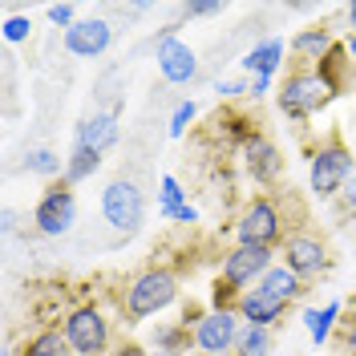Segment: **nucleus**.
<instances>
[{"label":"nucleus","instance_id":"obj_24","mask_svg":"<svg viewBox=\"0 0 356 356\" xmlns=\"http://www.w3.org/2000/svg\"><path fill=\"white\" fill-rule=\"evenodd\" d=\"M186 202H191V199H186V191H182V182H178L175 175L158 178V215H162V219L175 222V215L186 207Z\"/></svg>","mask_w":356,"mask_h":356},{"label":"nucleus","instance_id":"obj_29","mask_svg":"<svg viewBox=\"0 0 356 356\" xmlns=\"http://www.w3.org/2000/svg\"><path fill=\"white\" fill-rule=\"evenodd\" d=\"M239 296H243V291L231 288V284H222L219 275H215V284H211V308H219V312H235V308H239Z\"/></svg>","mask_w":356,"mask_h":356},{"label":"nucleus","instance_id":"obj_38","mask_svg":"<svg viewBox=\"0 0 356 356\" xmlns=\"http://www.w3.org/2000/svg\"><path fill=\"white\" fill-rule=\"evenodd\" d=\"M271 89V77H251V97H264Z\"/></svg>","mask_w":356,"mask_h":356},{"label":"nucleus","instance_id":"obj_32","mask_svg":"<svg viewBox=\"0 0 356 356\" xmlns=\"http://www.w3.org/2000/svg\"><path fill=\"white\" fill-rule=\"evenodd\" d=\"M195 113H199V106H195V102H178L175 113H170V138H182V134L191 130Z\"/></svg>","mask_w":356,"mask_h":356},{"label":"nucleus","instance_id":"obj_20","mask_svg":"<svg viewBox=\"0 0 356 356\" xmlns=\"http://www.w3.org/2000/svg\"><path fill=\"white\" fill-rule=\"evenodd\" d=\"M17 356H73V348H69L61 324H44L17 348Z\"/></svg>","mask_w":356,"mask_h":356},{"label":"nucleus","instance_id":"obj_41","mask_svg":"<svg viewBox=\"0 0 356 356\" xmlns=\"http://www.w3.org/2000/svg\"><path fill=\"white\" fill-rule=\"evenodd\" d=\"M344 21H348V33H356V0L344 8Z\"/></svg>","mask_w":356,"mask_h":356},{"label":"nucleus","instance_id":"obj_34","mask_svg":"<svg viewBox=\"0 0 356 356\" xmlns=\"http://www.w3.org/2000/svg\"><path fill=\"white\" fill-rule=\"evenodd\" d=\"M182 13H186V17H215V13H222V4L219 0H195V4H186Z\"/></svg>","mask_w":356,"mask_h":356},{"label":"nucleus","instance_id":"obj_19","mask_svg":"<svg viewBox=\"0 0 356 356\" xmlns=\"http://www.w3.org/2000/svg\"><path fill=\"white\" fill-rule=\"evenodd\" d=\"M340 320H344V304H340V300H328L324 308H308V312H304V328H308L312 344H316V348H324V344L336 336Z\"/></svg>","mask_w":356,"mask_h":356},{"label":"nucleus","instance_id":"obj_40","mask_svg":"<svg viewBox=\"0 0 356 356\" xmlns=\"http://www.w3.org/2000/svg\"><path fill=\"white\" fill-rule=\"evenodd\" d=\"M17 231V211H4V235H13Z\"/></svg>","mask_w":356,"mask_h":356},{"label":"nucleus","instance_id":"obj_4","mask_svg":"<svg viewBox=\"0 0 356 356\" xmlns=\"http://www.w3.org/2000/svg\"><path fill=\"white\" fill-rule=\"evenodd\" d=\"M61 332H65L73 356H110L113 353V320L110 312L93 300H81L61 316Z\"/></svg>","mask_w":356,"mask_h":356},{"label":"nucleus","instance_id":"obj_36","mask_svg":"<svg viewBox=\"0 0 356 356\" xmlns=\"http://www.w3.org/2000/svg\"><path fill=\"white\" fill-rule=\"evenodd\" d=\"M340 207H344L348 215H356V175H353V182H348V186L340 191Z\"/></svg>","mask_w":356,"mask_h":356},{"label":"nucleus","instance_id":"obj_30","mask_svg":"<svg viewBox=\"0 0 356 356\" xmlns=\"http://www.w3.org/2000/svg\"><path fill=\"white\" fill-rule=\"evenodd\" d=\"M215 93H219V102L251 97V77H219V81H215Z\"/></svg>","mask_w":356,"mask_h":356},{"label":"nucleus","instance_id":"obj_25","mask_svg":"<svg viewBox=\"0 0 356 356\" xmlns=\"http://www.w3.org/2000/svg\"><path fill=\"white\" fill-rule=\"evenodd\" d=\"M21 170L41 175V178H57V175H65V158L57 154V150H49V146H37V150H29V154H24Z\"/></svg>","mask_w":356,"mask_h":356},{"label":"nucleus","instance_id":"obj_31","mask_svg":"<svg viewBox=\"0 0 356 356\" xmlns=\"http://www.w3.org/2000/svg\"><path fill=\"white\" fill-rule=\"evenodd\" d=\"M336 348H340V356H356V308L344 312V320L336 328Z\"/></svg>","mask_w":356,"mask_h":356},{"label":"nucleus","instance_id":"obj_12","mask_svg":"<svg viewBox=\"0 0 356 356\" xmlns=\"http://www.w3.org/2000/svg\"><path fill=\"white\" fill-rule=\"evenodd\" d=\"M239 162H243L247 178H251L255 186H275V182L284 178V150H280L264 130L251 134L243 146H239Z\"/></svg>","mask_w":356,"mask_h":356},{"label":"nucleus","instance_id":"obj_14","mask_svg":"<svg viewBox=\"0 0 356 356\" xmlns=\"http://www.w3.org/2000/svg\"><path fill=\"white\" fill-rule=\"evenodd\" d=\"M336 37L328 24H308V29H300L296 37L288 41V53H291V69H316L328 53L336 49Z\"/></svg>","mask_w":356,"mask_h":356},{"label":"nucleus","instance_id":"obj_43","mask_svg":"<svg viewBox=\"0 0 356 356\" xmlns=\"http://www.w3.org/2000/svg\"><path fill=\"white\" fill-rule=\"evenodd\" d=\"M219 356H235V353H219Z\"/></svg>","mask_w":356,"mask_h":356},{"label":"nucleus","instance_id":"obj_9","mask_svg":"<svg viewBox=\"0 0 356 356\" xmlns=\"http://www.w3.org/2000/svg\"><path fill=\"white\" fill-rule=\"evenodd\" d=\"M73 222H77V195H73V186H69V182H53L49 191H41V199L33 207V227H37V235L61 239V235L73 231Z\"/></svg>","mask_w":356,"mask_h":356},{"label":"nucleus","instance_id":"obj_26","mask_svg":"<svg viewBox=\"0 0 356 356\" xmlns=\"http://www.w3.org/2000/svg\"><path fill=\"white\" fill-rule=\"evenodd\" d=\"M215 134H219V138H227V142H231V146L239 150L247 138H251V134H259V130H255V122H251V118H243V113H227V110H222L219 118H215Z\"/></svg>","mask_w":356,"mask_h":356},{"label":"nucleus","instance_id":"obj_17","mask_svg":"<svg viewBox=\"0 0 356 356\" xmlns=\"http://www.w3.org/2000/svg\"><path fill=\"white\" fill-rule=\"evenodd\" d=\"M284 53H288V44L280 41V37H264L259 44H251L239 57V69H243L247 77H275L280 65H284Z\"/></svg>","mask_w":356,"mask_h":356},{"label":"nucleus","instance_id":"obj_7","mask_svg":"<svg viewBox=\"0 0 356 356\" xmlns=\"http://www.w3.org/2000/svg\"><path fill=\"white\" fill-rule=\"evenodd\" d=\"M280 264V251L275 247H247V243H231L219 255V280L231 288L247 291L251 284H259L271 267Z\"/></svg>","mask_w":356,"mask_h":356},{"label":"nucleus","instance_id":"obj_11","mask_svg":"<svg viewBox=\"0 0 356 356\" xmlns=\"http://www.w3.org/2000/svg\"><path fill=\"white\" fill-rule=\"evenodd\" d=\"M239 332H243V320H239V312L207 308V312H202V320L195 324V353H199V356L235 353Z\"/></svg>","mask_w":356,"mask_h":356},{"label":"nucleus","instance_id":"obj_10","mask_svg":"<svg viewBox=\"0 0 356 356\" xmlns=\"http://www.w3.org/2000/svg\"><path fill=\"white\" fill-rule=\"evenodd\" d=\"M175 29L178 24H170V29H162L154 37V61L166 86H191L199 77V57H195V49L186 41H178Z\"/></svg>","mask_w":356,"mask_h":356},{"label":"nucleus","instance_id":"obj_13","mask_svg":"<svg viewBox=\"0 0 356 356\" xmlns=\"http://www.w3.org/2000/svg\"><path fill=\"white\" fill-rule=\"evenodd\" d=\"M110 44H113V24L106 17H81L65 33V49L81 61H97Z\"/></svg>","mask_w":356,"mask_h":356},{"label":"nucleus","instance_id":"obj_37","mask_svg":"<svg viewBox=\"0 0 356 356\" xmlns=\"http://www.w3.org/2000/svg\"><path fill=\"white\" fill-rule=\"evenodd\" d=\"M175 222H182V227H195V222H199V207H195V202H186V207L175 215Z\"/></svg>","mask_w":356,"mask_h":356},{"label":"nucleus","instance_id":"obj_23","mask_svg":"<svg viewBox=\"0 0 356 356\" xmlns=\"http://www.w3.org/2000/svg\"><path fill=\"white\" fill-rule=\"evenodd\" d=\"M97 166H102V154H97V150H81V146H73L69 158H65V175H61V182L77 186V182H86V178L97 175Z\"/></svg>","mask_w":356,"mask_h":356},{"label":"nucleus","instance_id":"obj_22","mask_svg":"<svg viewBox=\"0 0 356 356\" xmlns=\"http://www.w3.org/2000/svg\"><path fill=\"white\" fill-rule=\"evenodd\" d=\"M316 73H320V81L332 89V93H344V86H348V77H353V61H348V53H344V44H336L332 53L316 65Z\"/></svg>","mask_w":356,"mask_h":356},{"label":"nucleus","instance_id":"obj_3","mask_svg":"<svg viewBox=\"0 0 356 356\" xmlns=\"http://www.w3.org/2000/svg\"><path fill=\"white\" fill-rule=\"evenodd\" d=\"M353 175H356V158L340 134L320 138L308 150V191L316 199H340V191L353 182Z\"/></svg>","mask_w":356,"mask_h":356},{"label":"nucleus","instance_id":"obj_15","mask_svg":"<svg viewBox=\"0 0 356 356\" xmlns=\"http://www.w3.org/2000/svg\"><path fill=\"white\" fill-rule=\"evenodd\" d=\"M113 142H118V110H93L77 122V134H73V146L81 150H97L106 154Z\"/></svg>","mask_w":356,"mask_h":356},{"label":"nucleus","instance_id":"obj_5","mask_svg":"<svg viewBox=\"0 0 356 356\" xmlns=\"http://www.w3.org/2000/svg\"><path fill=\"white\" fill-rule=\"evenodd\" d=\"M332 97L336 93L320 81L316 69H288L284 86L275 89V106H280V113H284L288 122H296V126L312 122V118L324 110Z\"/></svg>","mask_w":356,"mask_h":356},{"label":"nucleus","instance_id":"obj_1","mask_svg":"<svg viewBox=\"0 0 356 356\" xmlns=\"http://www.w3.org/2000/svg\"><path fill=\"white\" fill-rule=\"evenodd\" d=\"M182 296V280L175 267L166 264H150L142 271H134L130 280L118 291V320L122 324H146L150 316L170 312Z\"/></svg>","mask_w":356,"mask_h":356},{"label":"nucleus","instance_id":"obj_28","mask_svg":"<svg viewBox=\"0 0 356 356\" xmlns=\"http://www.w3.org/2000/svg\"><path fill=\"white\" fill-rule=\"evenodd\" d=\"M0 33H4V41H8V44H24L29 37H33V17H24V13H13V17H4Z\"/></svg>","mask_w":356,"mask_h":356},{"label":"nucleus","instance_id":"obj_42","mask_svg":"<svg viewBox=\"0 0 356 356\" xmlns=\"http://www.w3.org/2000/svg\"><path fill=\"white\" fill-rule=\"evenodd\" d=\"M150 356H186V353H158V348H150Z\"/></svg>","mask_w":356,"mask_h":356},{"label":"nucleus","instance_id":"obj_35","mask_svg":"<svg viewBox=\"0 0 356 356\" xmlns=\"http://www.w3.org/2000/svg\"><path fill=\"white\" fill-rule=\"evenodd\" d=\"M110 356H150V348H142L138 340H122V344H113Z\"/></svg>","mask_w":356,"mask_h":356},{"label":"nucleus","instance_id":"obj_6","mask_svg":"<svg viewBox=\"0 0 356 356\" xmlns=\"http://www.w3.org/2000/svg\"><path fill=\"white\" fill-rule=\"evenodd\" d=\"M280 264L291 267L304 284H312V280L328 275V267H332L328 239H324L320 231H312V227H296L288 239L280 243Z\"/></svg>","mask_w":356,"mask_h":356},{"label":"nucleus","instance_id":"obj_18","mask_svg":"<svg viewBox=\"0 0 356 356\" xmlns=\"http://www.w3.org/2000/svg\"><path fill=\"white\" fill-rule=\"evenodd\" d=\"M255 288H259V291H267L271 300H280V304H288V308H291L296 300H304V291H308V284H304V280H300V275H296L291 267L275 264V267H271V271L264 275V280L255 284Z\"/></svg>","mask_w":356,"mask_h":356},{"label":"nucleus","instance_id":"obj_27","mask_svg":"<svg viewBox=\"0 0 356 356\" xmlns=\"http://www.w3.org/2000/svg\"><path fill=\"white\" fill-rule=\"evenodd\" d=\"M271 340H275V328H255V324H243L239 344H235V356H267V353H271Z\"/></svg>","mask_w":356,"mask_h":356},{"label":"nucleus","instance_id":"obj_39","mask_svg":"<svg viewBox=\"0 0 356 356\" xmlns=\"http://www.w3.org/2000/svg\"><path fill=\"white\" fill-rule=\"evenodd\" d=\"M340 44H344V53H348V61H353V69H356V33H348Z\"/></svg>","mask_w":356,"mask_h":356},{"label":"nucleus","instance_id":"obj_8","mask_svg":"<svg viewBox=\"0 0 356 356\" xmlns=\"http://www.w3.org/2000/svg\"><path fill=\"white\" fill-rule=\"evenodd\" d=\"M102 215L110 222L113 231L122 235H134L142 219H146V195L134 178H113L110 186L102 191Z\"/></svg>","mask_w":356,"mask_h":356},{"label":"nucleus","instance_id":"obj_2","mask_svg":"<svg viewBox=\"0 0 356 356\" xmlns=\"http://www.w3.org/2000/svg\"><path fill=\"white\" fill-rule=\"evenodd\" d=\"M296 231V222H288V211L275 195H255L239 207V215L231 222V239L247 247H275Z\"/></svg>","mask_w":356,"mask_h":356},{"label":"nucleus","instance_id":"obj_33","mask_svg":"<svg viewBox=\"0 0 356 356\" xmlns=\"http://www.w3.org/2000/svg\"><path fill=\"white\" fill-rule=\"evenodd\" d=\"M44 17H49V21L57 24V29H73V24L81 21V17H77V8H73V4H49V8H44Z\"/></svg>","mask_w":356,"mask_h":356},{"label":"nucleus","instance_id":"obj_16","mask_svg":"<svg viewBox=\"0 0 356 356\" xmlns=\"http://www.w3.org/2000/svg\"><path fill=\"white\" fill-rule=\"evenodd\" d=\"M239 320L243 324H255V328H280L284 324V316H288V304H280V300H271L267 291L259 288H247L239 296Z\"/></svg>","mask_w":356,"mask_h":356},{"label":"nucleus","instance_id":"obj_21","mask_svg":"<svg viewBox=\"0 0 356 356\" xmlns=\"http://www.w3.org/2000/svg\"><path fill=\"white\" fill-rule=\"evenodd\" d=\"M150 348H158V353H191L195 348V332L182 320H158L150 328Z\"/></svg>","mask_w":356,"mask_h":356}]
</instances>
